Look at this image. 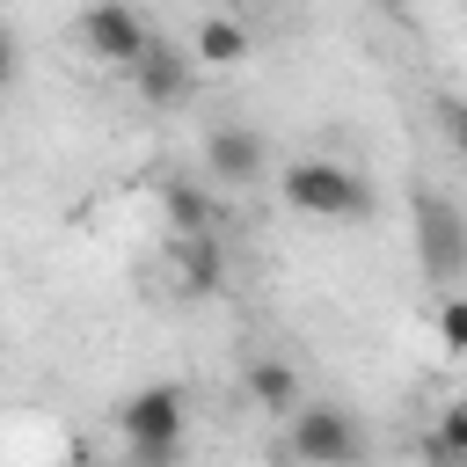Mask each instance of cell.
<instances>
[{"mask_svg": "<svg viewBox=\"0 0 467 467\" xmlns=\"http://www.w3.org/2000/svg\"><path fill=\"white\" fill-rule=\"evenodd\" d=\"M117 438L131 452V467H182V438H190V394L175 379H153L139 394L117 401Z\"/></svg>", "mask_w": 467, "mask_h": 467, "instance_id": "6da1fadb", "label": "cell"}, {"mask_svg": "<svg viewBox=\"0 0 467 467\" xmlns=\"http://www.w3.org/2000/svg\"><path fill=\"white\" fill-rule=\"evenodd\" d=\"M277 197L299 212V219H328V226H350V219H372V182L350 168V161H328V153H314V161H292L285 175H277Z\"/></svg>", "mask_w": 467, "mask_h": 467, "instance_id": "7a4b0ae2", "label": "cell"}, {"mask_svg": "<svg viewBox=\"0 0 467 467\" xmlns=\"http://www.w3.org/2000/svg\"><path fill=\"white\" fill-rule=\"evenodd\" d=\"M292 460L299 467H358L365 460V423L343 401H299L292 409Z\"/></svg>", "mask_w": 467, "mask_h": 467, "instance_id": "3957f363", "label": "cell"}, {"mask_svg": "<svg viewBox=\"0 0 467 467\" xmlns=\"http://www.w3.org/2000/svg\"><path fill=\"white\" fill-rule=\"evenodd\" d=\"M80 44H88V58H102V66H139V51L153 44V29L139 22V7L131 0H88L80 7Z\"/></svg>", "mask_w": 467, "mask_h": 467, "instance_id": "277c9868", "label": "cell"}, {"mask_svg": "<svg viewBox=\"0 0 467 467\" xmlns=\"http://www.w3.org/2000/svg\"><path fill=\"white\" fill-rule=\"evenodd\" d=\"M416 248H423L431 285H460V270H467V219L445 197H423L416 204Z\"/></svg>", "mask_w": 467, "mask_h": 467, "instance_id": "5b68a950", "label": "cell"}, {"mask_svg": "<svg viewBox=\"0 0 467 467\" xmlns=\"http://www.w3.org/2000/svg\"><path fill=\"white\" fill-rule=\"evenodd\" d=\"M204 175H219V182H234V190L263 182V175H270L263 131H248V124H212V131H204Z\"/></svg>", "mask_w": 467, "mask_h": 467, "instance_id": "8992f818", "label": "cell"}, {"mask_svg": "<svg viewBox=\"0 0 467 467\" xmlns=\"http://www.w3.org/2000/svg\"><path fill=\"white\" fill-rule=\"evenodd\" d=\"M131 80H139V95H146L153 109H175V102L190 95V58H182L175 44H146L139 66H131Z\"/></svg>", "mask_w": 467, "mask_h": 467, "instance_id": "52a82bcc", "label": "cell"}, {"mask_svg": "<svg viewBox=\"0 0 467 467\" xmlns=\"http://www.w3.org/2000/svg\"><path fill=\"white\" fill-rule=\"evenodd\" d=\"M161 212H168V234H175V241L212 234V197H204V182H190V175H168V182H161Z\"/></svg>", "mask_w": 467, "mask_h": 467, "instance_id": "ba28073f", "label": "cell"}, {"mask_svg": "<svg viewBox=\"0 0 467 467\" xmlns=\"http://www.w3.org/2000/svg\"><path fill=\"white\" fill-rule=\"evenodd\" d=\"M248 401H255L263 416H292L306 394H299V372H292L285 358H255V365H248Z\"/></svg>", "mask_w": 467, "mask_h": 467, "instance_id": "9c48e42d", "label": "cell"}, {"mask_svg": "<svg viewBox=\"0 0 467 467\" xmlns=\"http://www.w3.org/2000/svg\"><path fill=\"white\" fill-rule=\"evenodd\" d=\"M197 58H204V66H241V58H248V29H241L234 15H204V22H197Z\"/></svg>", "mask_w": 467, "mask_h": 467, "instance_id": "30bf717a", "label": "cell"}, {"mask_svg": "<svg viewBox=\"0 0 467 467\" xmlns=\"http://www.w3.org/2000/svg\"><path fill=\"white\" fill-rule=\"evenodd\" d=\"M175 270L190 292H212L219 285V234H197V241H175Z\"/></svg>", "mask_w": 467, "mask_h": 467, "instance_id": "8fae6325", "label": "cell"}, {"mask_svg": "<svg viewBox=\"0 0 467 467\" xmlns=\"http://www.w3.org/2000/svg\"><path fill=\"white\" fill-rule=\"evenodd\" d=\"M431 467H467V401L438 409V431H431Z\"/></svg>", "mask_w": 467, "mask_h": 467, "instance_id": "7c38bea8", "label": "cell"}, {"mask_svg": "<svg viewBox=\"0 0 467 467\" xmlns=\"http://www.w3.org/2000/svg\"><path fill=\"white\" fill-rule=\"evenodd\" d=\"M438 343H445V358L467 350V306H460V292H445V306H438Z\"/></svg>", "mask_w": 467, "mask_h": 467, "instance_id": "4fadbf2b", "label": "cell"}, {"mask_svg": "<svg viewBox=\"0 0 467 467\" xmlns=\"http://www.w3.org/2000/svg\"><path fill=\"white\" fill-rule=\"evenodd\" d=\"M7 80H15V36L0 29V88H7Z\"/></svg>", "mask_w": 467, "mask_h": 467, "instance_id": "5bb4252c", "label": "cell"}, {"mask_svg": "<svg viewBox=\"0 0 467 467\" xmlns=\"http://www.w3.org/2000/svg\"><path fill=\"white\" fill-rule=\"evenodd\" d=\"M372 15H409V0H365Z\"/></svg>", "mask_w": 467, "mask_h": 467, "instance_id": "9a60e30c", "label": "cell"}]
</instances>
